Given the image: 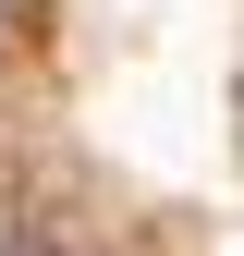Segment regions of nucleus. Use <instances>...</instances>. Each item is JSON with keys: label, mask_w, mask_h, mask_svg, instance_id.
Listing matches in <instances>:
<instances>
[{"label": "nucleus", "mask_w": 244, "mask_h": 256, "mask_svg": "<svg viewBox=\"0 0 244 256\" xmlns=\"http://www.w3.org/2000/svg\"><path fill=\"white\" fill-rule=\"evenodd\" d=\"M0 220H12V208H0ZM0 256H37V244H24V232H0Z\"/></svg>", "instance_id": "nucleus-1"}, {"label": "nucleus", "mask_w": 244, "mask_h": 256, "mask_svg": "<svg viewBox=\"0 0 244 256\" xmlns=\"http://www.w3.org/2000/svg\"><path fill=\"white\" fill-rule=\"evenodd\" d=\"M12 12H24V0H0V37H12Z\"/></svg>", "instance_id": "nucleus-2"}]
</instances>
